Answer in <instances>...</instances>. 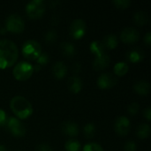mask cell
Here are the masks:
<instances>
[{
	"instance_id": "cell-1",
	"label": "cell",
	"mask_w": 151,
	"mask_h": 151,
	"mask_svg": "<svg viewBox=\"0 0 151 151\" xmlns=\"http://www.w3.org/2000/svg\"><path fill=\"white\" fill-rule=\"evenodd\" d=\"M18 57V47L12 41L0 40V69H6L14 65Z\"/></svg>"
},
{
	"instance_id": "cell-2",
	"label": "cell",
	"mask_w": 151,
	"mask_h": 151,
	"mask_svg": "<svg viewBox=\"0 0 151 151\" xmlns=\"http://www.w3.org/2000/svg\"><path fill=\"white\" fill-rule=\"evenodd\" d=\"M10 108L15 118L20 119H27L33 114V106L31 103L22 96H16L10 101Z\"/></svg>"
},
{
	"instance_id": "cell-3",
	"label": "cell",
	"mask_w": 151,
	"mask_h": 151,
	"mask_svg": "<svg viewBox=\"0 0 151 151\" xmlns=\"http://www.w3.org/2000/svg\"><path fill=\"white\" fill-rule=\"evenodd\" d=\"M22 55L27 60H36L42 53L41 44L35 40L26 41L21 48Z\"/></svg>"
},
{
	"instance_id": "cell-4",
	"label": "cell",
	"mask_w": 151,
	"mask_h": 151,
	"mask_svg": "<svg viewBox=\"0 0 151 151\" xmlns=\"http://www.w3.org/2000/svg\"><path fill=\"white\" fill-rule=\"evenodd\" d=\"M34 73L33 65H31L29 62L27 61H21L15 65L12 74L13 77L19 81H24L28 80Z\"/></svg>"
},
{
	"instance_id": "cell-5",
	"label": "cell",
	"mask_w": 151,
	"mask_h": 151,
	"mask_svg": "<svg viewBox=\"0 0 151 151\" xmlns=\"http://www.w3.org/2000/svg\"><path fill=\"white\" fill-rule=\"evenodd\" d=\"M26 13L28 18L37 19L43 16L45 12V3L42 0H33L26 5Z\"/></svg>"
},
{
	"instance_id": "cell-6",
	"label": "cell",
	"mask_w": 151,
	"mask_h": 151,
	"mask_svg": "<svg viewBox=\"0 0 151 151\" xmlns=\"http://www.w3.org/2000/svg\"><path fill=\"white\" fill-rule=\"evenodd\" d=\"M5 29L14 34L22 33L25 29V22L19 15L11 14L5 20Z\"/></svg>"
},
{
	"instance_id": "cell-7",
	"label": "cell",
	"mask_w": 151,
	"mask_h": 151,
	"mask_svg": "<svg viewBox=\"0 0 151 151\" xmlns=\"http://www.w3.org/2000/svg\"><path fill=\"white\" fill-rule=\"evenodd\" d=\"M5 126H6L8 131L14 137L19 138V137L25 136V134H26V132H27L26 127L21 122V120H19V119H17L15 117L8 118Z\"/></svg>"
},
{
	"instance_id": "cell-8",
	"label": "cell",
	"mask_w": 151,
	"mask_h": 151,
	"mask_svg": "<svg viewBox=\"0 0 151 151\" xmlns=\"http://www.w3.org/2000/svg\"><path fill=\"white\" fill-rule=\"evenodd\" d=\"M69 33L72 38L75 40L81 39L87 33V24L81 19L73 20L69 27Z\"/></svg>"
},
{
	"instance_id": "cell-9",
	"label": "cell",
	"mask_w": 151,
	"mask_h": 151,
	"mask_svg": "<svg viewBox=\"0 0 151 151\" xmlns=\"http://www.w3.org/2000/svg\"><path fill=\"white\" fill-rule=\"evenodd\" d=\"M131 127L130 120L126 116H119L116 119L114 123V130L119 136H126L128 134Z\"/></svg>"
},
{
	"instance_id": "cell-10",
	"label": "cell",
	"mask_w": 151,
	"mask_h": 151,
	"mask_svg": "<svg viewBox=\"0 0 151 151\" xmlns=\"http://www.w3.org/2000/svg\"><path fill=\"white\" fill-rule=\"evenodd\" d=\"M140 38V34L134 27H127L120 32V40L126 44H134Z\"/></svg>"
},
{
	"instance_id": "cell-11",
	"label": "cell",
	"mask_w": 151,
	"mask_h": 151,
	"mask_svg": "<svg viewBox=\"0 0 151 151\" xmlns=\"http://www.w3.org/2000/svg\"><path fill=\"white\" fill-rule=\"evenodd\" d=\"M117 84V78L111 73H104L97 79V86L100 89H110Z\"/></svg>"
},
{
	"instance_id": "cell-12",
	"label": "cell",
	"mask_w": 151,
	"mask_h": 151,
	"mask_svg": "<svg viewBox=\"0 0 151 151\" xmlns=\"http://www.w3.org/2000/svg\"><path fill=\"white\" fill-rule=\"evenodd\" d=\"M110 63H111L110 56L105 51L104 53L95 56V58L93 60V68L96 71L104 70L105 68H107L109 66Z\"/></svg>"
},
{
	"instance_id": "cell-13",
	"label": "cell",
	"mask_w": 151,
	"mask_h": 151,
	"mask_svg": "<svg viewBox=\"0 0 151 151\" xmlns=\"http://www.w3.org/2000/svg\"><path fill=\"white\" fill-rule=\"evenodd\" d=\"M63 134L69 137H76L79 134V126L73 121H65L61 125Z\"/></svg>"
},
{
	"instance_id": "cell-14",
	"label": "cell",
	"mask_w": 151,
	"mask_h": 151,
	"mask_svg": "<svg viewBox=\"0 0 151 151\" xmlns=\"http://www.w3.org/2000/svg\"><path fill=\"white\" fill-rule=\"evenodd\" d=\"M67 88L71 93L79 94L83 88V81L77 75L72 76L71 78H69V80L67 81Z\"/></svg>"
},
{
	"instance_id": "cell-15",
	"label": "cell",
	"mask_w": 151,
	"mask_h": 151,
	"mask_svg": "<svg viewBox=\"0 0 151 151\" xmlns=\"http://www.w3.org/2000/svg\"><path fill=\"white\" fill-rule=\"evenodd\" d=\"M52 73L57 80H63L67 74V67L62 61L56 62L52 66Z\"/></svg>"
},
{
	"instance_id": "cell-16",
	"label": "cell",
	"mask_w": 151,
	"mask_h": 151,
	"mask_svg": "<svg viewBox=\"0 0 151 151\" xmlns=\"http://www.w3.org/2000/svg\"><path fill=\"white\" fill-rule=\"evenodd\" d=\"M143 58H144V52L139 48L132 49L127 53V59L128 60V62L132 64H138L142 62Z\"/></svg>"
},
{
	"instance_id": "cell-17",
	"label": "cell",
	"mask_w": 151,
	"mask_h": 151,
	"mask_svg": "<svg viewBox=\"0 0 151 151\" xmlns=\"http://www.w3.org/2000/svg\"><path fill=\"white\" fill-rule=\"evenodd\" d=\"M60 51L64 57L70 58L76 54V47L72 42H63L60 44Z\"/></svg>"
},
{
	"instance_id": "cell-18",
	"label": "cell",
	"mask_w": 151,
	"mask_h": 151,
	"mask_svg": "<svg viewBox=\"0 0 151 151\" xmlns=\"http://www.w3.org/2000/svg\"><path fill=\"white\" fill-rule=\"evenodd\" d=\"M134 90L135 93L141 96H147L150 93V85L148 81H138L137 82L134 83Z\"/></svg>"
},
{
	"instance_id": "cell-19",
	"label": "cell",
	"mask_w": 151,
	"mask_h": 151,
	"mask_svg": "<svg viewBox=\"0 0 151 151\" xmlns=\"http://www.w3.org/2000/svg\"><path fill=\"white\" fill-rule=\"evenodd\" d=\"M102 42L105 50H114L119 44V39L115 34H109L104 38Z\"/></svg>"
},
{
	"instance_id": "cell-20",
	"label": "cell",
	"mask_w": 151,
	"mask_h": 151,
	"mask_svg": "<svg viewBox=\"0 0 151 151\" xmlns=\"http://www.w3.org/2000/svg\"><path fill=\"white\" fill-rule=\"evenodd\" d=\"M113 71H114V73L116 74V76L122 77V76H125L128 73V71H129V65L126 62L119 61V62H118L114 65Z\"/></svg>"
},
{
	"instance_id": "cell-21",
	"label": "cell",
	"mask_w": 151,
	"mask_h": 151,
	"mask_svg": "<svg viewBox=\"0 0 151 151\" xmlns=\"http://www.w3.org/2000/svg\"><path fill=\"white\" fill-rule=\"evenodd\" d=\"M150 127L149 124L146 123H142L141 124L137 129H136V135L140 138V139H147L150 135Z\"/></svg>"
},
{
	"instance_id": "cell-22",
	"label": "cell",
	"mask_w": 151,
	"mask_h": 151,
	"mask_svg": "<svg viewBox=\"0 0 151 151\" xmlns=\"http://www.w3.org/2000/svg\"><path fill=\"white\" fill-rule=\"evenodd\" d=\"M134 21L138 26H143L149 22V15L143 11L136 12L134 15Z\"/></svg>"
},
{
	"instance_id": "cell-23",
	"label": "cell",
	"mask_w": 151,
	"mask_h": 151,
	"mask_svg": "<svg viewBox=\"0 0 151 151\" xmlns=\"http://www.w3.org/2000/svg\"><path fill=\"white\" fill-rule=\"evenodd\" d=\"M89 49H90L91 53L94 54L95 56L99 55V54L104 53V52L106 51V50H105V48L104 47L103 42H102L101 41H93V42L90 43Z\"/></svg>"
},
{
	"instance_id": "cell-24",
	"label": "cell",
	"mask_w": 151,
	"mask_h": 151,
	"mask_svg": "<svg viewBox=\"0 0 151 151\" xmlns=\"http://www.w3.org/2000/svg\"><path fill=\"white\" fill-rule=\"evenodd\" d=\"M81 143L75 139H70L65 143V150L66 151H81Z\"/></svg>"
},
{
	"instance_id": "cell-25",
	"label": "cell",
	"mask_w": 151,
	"mask_h": 151,
	"mask_svg": "<svg viewBox=\"0 0 151 151\" xmlns=\"http://www.w3.org/2000/svg\"><path fill=\"white\" fill-rule=\"evenodd\" d=\"M84 136L88 139H91L95 136L96 134V126L93 123H88L83 127Z\"/></svg>"
},
{
	"instance_id": "cell-26",
	"label": "cell",
	"mask_w": 151,
	"mask_h": 151,
	"mask_svg": "<svg viewBox=\"0 0 151 151\" xmlns=\"http://www.w3.org/2000/svg\"><path fill=\"white\" fill-rule=\"evenodd\" d=\"M58 38V34L56 32L55 29H50L49 31H47V33L44 35V40L47 43L50 44V43H54L57 41Z\"/></svg>"
},
{
	"instance_id": "cell-27",
	"label": "cell",
	"mask_w": 151,
	"mask_h": 151,
	"mask_svg": "<svg viewBox=\"0 0 151 151\" xmlns=\"http://www.w3.org/2000/svg\"><path fill=\"white\" fill-rule=\"evenodd\" d=\"M82 151H104L103 147L98 144V143H96V142H89L88 144H86L83 149Z\"/></svg>"
},
{
	"instance_id": "cell-28",
	"label": "cell",
	"mask_w": 151,
	"mask_h": 151,
	"mask_svg": "<svg viewBox=\"0 0 151 151\" xmlns=\"http://www.w3.org/2000/svg\"><path fill=\"white\" fill-rule=\"evenodd\" d=\"M112 4L118 9H127L131 5L130 0H113Z\"/></svg>"
},
{
	"instance_id": "cell-29",
	"label": "cell",
	"mask_w": 151,
	"mask_h": 151,
	"mask_svg": "<svg viewBox=\"0 0 151 151\" xmlns=\"http://www.w3.org/2000/svg\"><path fill=\"white\" fill-rule=\"evenodd\" d=\"M49 62H50V56L46 52H42L41 55L36 59V64L41 65V66L44 65H47Z\"/></svg>"
},
{
	"instance_id": "cell-30",
	"label": "cell",
	"mask_w": 151,
	"mask_h": 151,
	"mask_svg": "<svg viewBox=\"0 0 151 151\" xmlns=\"http://www.w3.org/2000/svg\"><path fill=\"white\" fill-rule=\"evenodd\" d=\"M139 109H140L139 104L136 103V102H134V103H132L131 104H129V106L127 108V112L131 116H134V115H136L138 113Z\"/></svg>"
},
{
	"instance_id": "cell-31",
	"label": "cell",
	"mask_w": 151,
	"mask_h": 151,
	"mask_svg": "<svg viewBox=\"0 0 151 151\" xmlns=\"http://www.w3.org/2000/svg\"><path fill=\"white\" fill-rule=\"evenodd\" d=\"M137 145L134 141H127L124 145V150L125 151H136Z\"/></svg>"
},
{
	"instance_id": "cell-32",
	"label": "cell",
	"mask_w": 151,
	"mask_h": 151,
	"mask_svg": "<svg viewBox=\"0 0 151 151\" xmlns=\"http://www.w3.org/2000/svg\"><path fill=\"white\" fill-rule=\"evenodd\" d=\"M7 116L6 113L4 110L0 109V127H4L6 125V121H7Z\"/></svg>"
},
{
	"instance_id": "cell-33",
	"label": "cell",
	"mask_w": 151,
	"mask_h": 151,
	"mask_svg": "<svg viewBox=\"0 0 151 151\" xmlns=\"http://www.w3.org/2000/svg\"><path fill=\"white\" fill-rule=\"evenodd\" d=\"M35 151H53L52 148L49 145V144H46V143H41L39 144L36 149Z\"/></svg>"
},
{
	"instance_id": "cell-34",
	"label": "cell",
	"mask_w": 151,
	"mask_h": 151,
	"mask_svg": "<svg viewBox=\"0 0 151 151\" xmlns=\"http://www.w3.org/2000/svg\"><path fill=\"white\" fill-rule=\"evenodd\" d=\"M143 116L144 118L147 119V121H150L151 120V108L150 106H148L144 109L143 111Z\"/></svg>"
},
{
	"instance_id": "cell-35",
	"label": "cell",
	"mask_w": 151,
	"mask_h": 151,
	"mask_svg": "<svg viewBox=\"0 0 151 151\" xmlns=\"http://www.w3.org/2000/svg\"><path fill=\"white\" fill-rule=\"evenodd\" d=\"M144 42L146 43L147 46H150L151 45V33L150 32H148L145 36H144Z\"/></svg>"
},
{
	"instance_id": "cell-36",
	"label": "cell",
	"mask_w": 151,
	"mask_h": 151,
	"mask_svg": "<svg viewBox=\"0 0 151 151\" xmlns=\"http://www.w3.org/2000/svg\"><path fill=\"white\" fill-rule=\"evenodd\" d=\"M73 71L75 73H79L81 71V65L80 63H75L73 65Z\"/></svg>"
},
{
	"instance_id": "cell-37",
	"label": "cell",
	"mask_w": 151,
	"mask_h": 151,
	"mask_svg": "<svg viewBox=\"0 0 151 151\" xmlns=\"http://www.w3.org/2000/svg\"><path fill=\"white\" fill-rule=\"evenodd\" d=\"M58 4H59L58 1H52V2H50V5L51 8H55L56 5H57Z\"/></svg>"
},
{
	"instance_id": "cell-38",
	"label": "cell",
	"mask_w": 151,
	"mask_h": 151,
	"mask_svg": "<svg viewBox=\"0 0 151 151\" xmlns=\"http://www.w3.org/2000/svg\"><path fill=\"white\" fill-rule=\"evenodd\" d=\"M33 68H34V72H39L41 70V65L36 64V65H33Z\"/></svg>"
},
{
	"instance_id": "cell-39",
	"label": "cell",
	"mask_w": 151,
	"mask_h": 151,
	"mask_svg": "<svg viewBox=\"0 0 151 151\" xmlns=\"http://www.w3.org/2000/svg\"><path fill=\"white\" fill-rule=\"evenodd\" d=\"M0 151H8L7 150V148L3 145V144H0Z\"/></svg>"
}]
</instances>
